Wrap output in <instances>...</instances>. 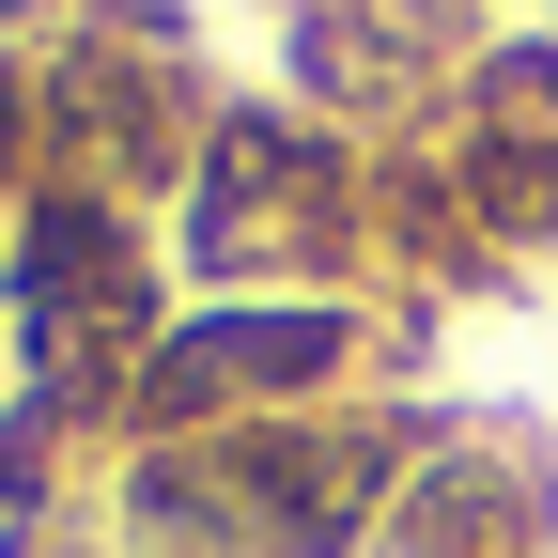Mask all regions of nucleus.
I'll return each instance as SVG.
<instances>
[{
    "instance_id": "obj_1",
    "label": "nucleus",
    "mask_w": 558,
    "mask_h": 558,
    "mask_svg": "<svg viewBox=\"0 0 558 558\" xmlns=\"http://www.w3.org/2000/svg\"><path fill=\"white\" fill-rule=\"evenodd\" d=\"M233 481H248V512L279 543H341V527L388 497V435H264Z\"/></svg>"
}]
</instances>
